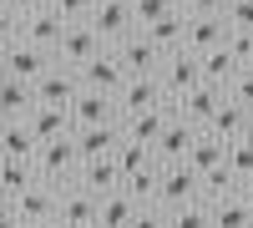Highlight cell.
Wrapping results in <instances>:
<instances>
[{
	"instance_id": "obj_1",
	"label": "cell",
	"mask_w": 253,
	"mask_h": 228,
	"mask_svg": "<svg viewBox=\"0 0 253 228\" xmlns=\"http://www.w3.org/2000/svg\"><path fill=\"white\" fill-rule=\"evenodd\" d=\"M86 26L101 36V46H107V51H117L122 41L137 36V10L126 5V0H96V10L86 15Z\"/></svg>"
},
{
	"instance_id": "obj_2",
	"label": "cell",
	"mask_w": 253,
	"mask_h": 228,
	"mask_svg": "<svg viewBox=\"0 0 253 228\" xmlns=\"http://www.w3.org/2000/svg\"><path fill=\"white\" fill-rule=\"evenodd\" d=\"M203 173L193 162H172V168H162V193H157V208L162 213H177L187 203H203Z\"/></svg>"
},
{
	"instance_id": "obj_3",
	"label": "cell",
	"mask_w": 253,
	"mask_h": 228,
	"mask_svg": "<svg viewBox=\"0 0 253 228\" xmlns=\"http://www.w3.org/2000/svg\"><path fill=\"white\" fill-rule=\"evenodd\" d=\"M61 36H66V20H61L56 10H41V15H26V20L5 15V41H26V46H41V51L56 56Z\"/></svg>"
},
{
	"instance_id": "obj_4",
	"label": "cell",
	"mask_w": 253,
	"mask_h": 228,
	"mask_svg": "<svg viewBox=\"0 0 253 228\" xmlns=\"http://www.w3.org/2000/svg\"><path fill=\"white\" fill-rule=\"evenodd\" d=\"M56 71V56L41 51V46H26V41H5V76L15 81H31V87H41Z\"/></svg>"
},
{
	"instance_id": "obj_5",
	"label": "cell",
	"mask_w": 253,
	"mask_h": 228,
	"mask_svg": "<svg viewBox=\"0 0 253 228\" xmlns=\"http://www.w3.org/2000/svg\"><path fill=\"white\" fill-rule=\"evenodd\" d=\"M36 168L46 182H56V188H66V182L81 178V152H76V137H61V142H46L36 157Z\"/></svg>"
},
{
	"instance_id": "obj_6",
	"label": "cell",
	"mask_w": 253,
	"mask_h": 228,
	"mask_svg": "<svg viewBox=\"0 0 253 228\" xmlns=\"http://www.w3.org/2000/svg\"><path fill=\"white\" fill-rule=\"evenodd\" d=\"M132 81V71L122 66V56L117 51H101V56H91L86 66H81V87L86 91H107V96H122V87Z\"/></svg>"
},
{
	"instance_id": "obj_7",
	"label": "cell",
	"mask_w": 253,
	"mask_h": 228,
	"mask_svg": "<svg viewBox=\"0 0 253 228\" xmlns=\"http://www.w3.org/2000/svg\"><path fill=\"white\" fill-rule=\"evenodd\" d=\"M96 218H101V198H96L91 188H81V182H66V188H61V213H56V223H61V228H96Z\"/></svg>"
},
{
	"instance_id": "obj_8",
	"label": "cell",
	"mask_w": 253,
	"mask_h": 228,
	"mask_svg": "<svg viewBox=\"0 0 253 228\" xmlns=\"http://www.w3.org/2000/svg\"><path fill=\"white\" fill-rule=\"evenodd\" d=\"M117 56H122V66L132 71V76H162V66H167V51H162L147 31H137L132 41H122Z\"/></svg>"
},
{
	"instance_id": "obj_9",
	"label": "cell",
	"mask_w": 253,
	"mask_h": 228,
	"mask_svg": "<svg viewBox=\"0 0 253 228\" xmlns=\"http://www.w3.org/2000/svg\"><path fill=\"white\" fill-rule=\"evenodd\" d=\"M5 208H15L31 228H46V223H56V213H61V188H56V182H36L31 193H20L15 203H5Z\"/></svg>"
},
{
	"instance_id": "obj_10",
	"label": "cell",
	"mask_w": 253,
	"mask_h": 228,
	"mask_svg": "<svg viewBox=\"0 0 253 228\" xmlns=\"http://www.w3.org/2000/svg\"><path fill=\"white\" fill-rule=\"evenodd\" d=\"M122 117H137V112H157V107H172V96H167L162 76H132L122 87Z\"/></svg>"
},
{
	"instance_id": "obj_11",
	"label": "cell",
	"mask_w": 253,
	"mask_h": 228,
	"mask_svg": "<svg viewBox=\"0 0 253 228\" xmlns=\"http://www.w3.org/2000/svg\"><path fill=\"white\" fill-rule=\"evenodd\" d=\"M107 46H101V36L86 26V20H76V26H66V36H61V46H56V61L61 66H71V71H81L91 56H101Z\"/></svg>"
},
{
	"instance_id": "obj_12",
	"label": "cell",
	"mask_w": 253,
	"mask_h": 228,
	"mask_svg": "<svg viewBox=\"0 0 253 228\" xmlns=\"http://www.w3.org/2000/svg\"><path fill=\"white\" fill-rule=\"evenodd\" d=\"M162 87H167L172 101H182L193 87H203V56L198 51H172L167 66H162Z\"/></svg>"
},
{
	"instance_id": "obj_13",
	"label": "cell",
	"mask_w": 253,
	"mask_h": 228,
	"mask_svg": "<svg viewBox=\"0 0 253 228\" xmlns=\"http://www.w3.org/2000/svg\"><path fill=\"white\" fill-rule=\"evenodd\" d=\"M223 101H228V91H218V87H208V81H203V87H193L182 101H172V107H177V117H182V122H193L198 132H208V122L218 117Z\"/></svg>"
},
{
	"instance_id": "obj_14",
	"label": "cell",
	"mask_w": 253,
	"mask_h": 228,
	"mask_svg": "<svg viewBox=\"0 0 253 228\" xmlns=\"http://www.w3.org/2000/svg\"><path fill=\"white\" fill-rule=\"evenodd\" d=\"M36 91H41V107H66V112H71L86 87H81V71H71V66H61V61H56V71L41 81Z\"/></svg>"
},
{
	"instance_id": "obj_15",
	"label": "cell",
	"mask_w": 253,
	"mask_h": 228,
	"mask_svg": "<svg viewBox=\"0 0 253 228\" xmlns=\"http://www.w3.org/2000/svg\"><path fill=\"white\" fill-rule=\"evenodd\" d=\"M228 36H233V26H228V15H187V51H218L228 46Z\"/></svg>"
},
{
	"instance_id": "obj_16",
	"label": "cell",
	"mask_w": 253,
	"mask_h": 228,
	"mask_svg": "<svg viewBox=\"0 0 253 228\" xmlns=\"http://www.w3.org/2000/svg\"><path fill=\"white\" fill-rule=\"evenodd\" d=\"M71 117H76V132L81 127H112V122H122V101L107 96V91H81Z\"/></svg>"
},
{
	"instance_id": "obj_17",
	"label": "cell",
	"mask_w": 253,
	"mask_h": 228,
	"mask_svg": "<svg viewBox=\"0 0 253 228\" xmlns=\"http://www.w3.org/2000/svg\"><path fill=\"white\" fill-rule=\"evenodd\" d=\"M172 107H157V112H137V117H122V132H126V142H142V147H152L157 152V142H162V132L172 127Z\"/></svg>"
},
{
	"instance_id": "obj_18",
	"label": "cell",
	"mask_w": 253,
	"mask_h": 228,
	"mask_svg": "<svg viewBox=\"0 0 253 228\" xmlns=\"http://www.w3.org/2000/svg\"><path fill=\"white\" fill-rule=\"evenodd\" d=\"M177 112V107H172ZM198 127H193V122H182V117H172V127H167L162 132V142H157V162H162V168H172V162H187V157H193V147H198Z\"/></svg>"
},
{
	"instance_id": "obj_19",
	"label": "cell",
	"mask_w": 253,
	"mask_h": 228,
	"mask_svg": "<svg viewBox=\"0 0 253 228\" xmlns=\"http://www.w3.org/2000/svg\"><path fill=\"white\" fill-rule=\"evenodd\" d=\"M122 142H126L122 122H112V127H81L76 132V152H81V162H101V157H117Z\"/></svg>"
},
{
	"instance_id": "obj_20",
	"label": "cell",
	"mask_w": 253,
	"mask_h": 228,
	"mask_svg": "<svg viewBox=\"0 0 253 228\" xmlns=\"http://www.w3.org/2000/svg\"><path fill=\"white\" fill-rule=\"evenodd\" d=\"M208 132H213L218 142H228V147H233V142H243V137L253 132V112H248V107H238V101H223L218 117L208 122Z\"/></svg>"
},
{
	"instance_id": "obj_21",
	"label": "cell",
	"mask_w": 253,
	"mask_h": 228,
	"mask_svg": "<svg viewBox=\"0 0 253 228\" xmlns=\"http://www.w3.org/2000/svg\"><path fill=\"white\" fill-rule=\"evenodd\" d=\"M36 107H41V91L31 87V81L5 76V87H0V112H5V122H26Z\"/></svg>"
},
{
	"instance_id": "obj_22",
	"label": "cell",
	"mask_w": 253,
	"mask_h": 228,
	"mask_svg": "<svg viewBox=\"0 0 253 228\" xmlns=\"http://www.w3.org/2000/svg\"><path fill=\"white\" fill-rule=\"evenodd\" d=\"M243 71H248V66H243V61L228 51V46H218V51H208V56H203V81H208V87H218V91H228Z\"/></svg>"
},
{
	"instance_id": "obj_23",
	"label": "cell",
	"mask_w": 253,
	"mask_h": 228,
	"mask_svg": "<svg viewBox=\"0 0 253 228\" xmlns=\"http://www.w3.org/2000/svg\"><path fill=\"white\" fill-rule=\"evenodd\" d=\"M26 122L36 127V137H41V142H61V137H76V117H71L66 107H36Z\"/></svg>"
},
{
	"instance_id": "obj_24",
	"label": "cell",
	"mask_w": 253,
	"mask_h": 228,
	"mask_svg": "<svg viewBox=\"0 0 253 228\" xmlns=\"http://www.w3.org/2000/svg\"><path fill=\"white\" fill-rule=\"evenodd\" d=\"M81 188H91L96 198H107V193H122V168H117V157H101V162H81Z\"/></svg>"
},
{
	"instance_id": "obj_25",
	"label": "cell",
	"mask_w": 253,
	"mask_h": 228,
	"mask_svg": "<svg viewBox=\"0 0 253 228\" xmlns=\"http://www.w3.org/2000/svg\"><path fill=\"white\" fill-rule=\"evenodd\" d=\"M41 147H46V142L36 137L31 122H5V157H10V162H36Z\"/></svg>"
},
{
	"instance_id": "obj_26",
	"label": "cell",
	"mask_w": 253,
	"mask_h": 228,
	"mask_svg": "<svg viewBox=\"0 0 253 228\" xmlns=\"http://www.w3.org/2000/svg\"><path fill=\"white\" fill-rule=\"evenodd\" d=\"M213 228H253V198L248 193L213 198Z\"/></svg>"
},
{
	"instance_id": "obj_27",
	"label": "cell",
	"mask_w": 253,
	"mask_h": 228,
	"mask_svg": "<svg viewBox=\"0 0 253 228\" xmlns=\"http://www.w3.org/2000/svg\"><path fill=\"white\" fill-rule=\"evenodd\" d=\"M36 182H46L36 162H10V157H5V168H0V188H5V203H15L20 193H31Z\"/></svg>"
},
{
	"instance_id": "obj_28",
	"label": "cell",
	"mask_w": 253,
	"mask_h": 228,
	"mask_svg": "<svg viewBox=\"0 0 253 228\" xmlns=\"http://www.w3.org/2000/svg\"><path fill=\"white\" fill-rule=\"evenodd\" d=\"M122 193L132 198L137 208H157V193H162V162H157V168H147V173H137V178H126Z\"/></svg>"
},
{
	"instance_id": "obj_29",
	"label": "cell",
	"mask_w": 253,
	"mask_h": 228,
	"mask_svg": "<svg viewBox=\"0 0 253 228\" xmlns=\"http://www.w3.org/2000/svg\"><path fill=\"white\" fill-rule=\"evenodd\" d=\"M147 36L157 41V46L172 56V51H187V15L182 10H172L167 20H157V26H147Z\"/></svg>"
},
{
	"instance_id": "obj_30",
	"label": "cell",
	"mask_w": 253,
	"mask_h": 228,
	"mask_svg": "<svg viewBox=\"0 0 253 228\" xmlns=\"http://www.w3.org/2000/svg\"><path fill=\"white\" fill-rule=\"evenodd\" d=\"M142 208L126 193H107L101 198V218H96V228H132V218H137Z\"/></svg>"
},
{
	"instance_id": "obj_31",
	"label": "cell",
	"mask_w": 253,
	"mask_h": 228,
	"mask_svg": "<svg viewBox=\"0 0 253 228\" xmlns=\"http://www.w3.org/2000/svg\"><path fill=\"white\" fill-rule=\"evenodd\" d=\"M187 162H193V168L208 178V173H213V168H223V162H228V142H218L213 132H203L198 137V147H193V157H187Z\"/></svg>"
},
{
	"instance_id": "obj_32",
	"label": "cell",
	"mask_w": 253,
	"mask_h": 228,
	"mask_svg": "<svg viewBox=\"0 0 253 228\" xmlns=\"http://www.w3.org/2000/svg\"><path fill=\"white\" fill-rule=\"evenodd\" d=\"M117 168H122V178H137L147 168H157V152L142 147V142H122V147H117Z\"/></svg>"
},
{
	"instance_id": "obj_33",
	"label": "cell",
	"mask_w": 253,
	"mask_h": 228,
	"mask_svg": "<svg viewBox=\"0 0 253 228\" xmlns=\"http://www.w3.org/2000/svg\"><path fill=\"white\" fill-rule=\"evenodd\" d=\"M203 193H208V203H213V198H233V193H243V178L223 162V168H213L203 178Z\"/></svg>"
},
{
	"instance_id": "obj_34",
	"label": "cell",
	"mask_w": 253,
	"mask_h": 228,
	"mask_svg": "<svg viewBox=\"0 0 253 228\" xmlns=\"http://www.w3.org/2000/svg\"><path fill=\"white\" fill-rule=\"evenodd\" d=\"M167 228H213V203H187V208L167 213Z\"/></svg>"
},
{
	"instance_id": "obj_35",
	"label": "cell",
	"mask_w": 253,
	"mask_h": 228,
	"mask_svg": "<svg viewBox=\"0 0 253 228\" xmlns=\"http://www.w3.org/2000/svg\"><path fill=\"white\" fill-rule=\"evenodd\" d=\"M137 31H147V26H157V20H167V15H172V10H182L177 5V0H137Z\"/></svg>"
},
{
	"instance_id": "obj_36",
	"label": "cell",
	"mask_w": 253,
	"mask_h": 228,
	"mask_svg": "<svg viewBox=\"0 0 253 228\" xmlns=\"http://www.w3.org/2000/svg\"><path fill=\"white\" fill-rule=\"evenodd\" d=\"M228 168H233V173H238L243 182L253 178V142H248V137H243V142H233V147H228Z\"/></svg>"
},
{
	"instance_id": "obj_37",
	"label": "cell",
	"mask_w": 253,
	"mask_h": 228,
	"mask_svg": "<svg viewBox=\"0 0 253 228\" xmlns=\"http://www.w3.org/2000/svg\"><path fill=\"white\" fill-rule=\"evenodd\" d=\"M51 10L66 20V26H76V20H86V15L96 10V0H51Z\"/></svg>"
},
{
	"instance_id": "obj_38",
	"label": "cell",
	"mask_w": 253,
	"mask_h": 228,
	"mask_svg": "<svg viewBox=\"0 0 253 228\" xmlns=\"http://www.w3.org/2000/svg\"><path fill=\"white\" fill-rule=\"evenodd\" d=\"M182 15H228V5L233 0H177Z\"/></svg>"
},
{
	"instance_id": "obj_39",
	"label": "cell",
	"mask_w": 253,
	"mask_h": 228,
	"mask_svg": "<svg viewBox=\"0 0 253 228\" xmlns=\"http://www.w3.org/2000/svg\"><path fill=\"white\" fill-rule=\"evenodd\" d=\"M228 101H238V107H248V112H253V66L233 81V87H228Z\"/></svg>"
},
{
	"instance_id": "obj_40",
	"label": "cell",
	"mask_w": 253,
	"mask_h": 228,
	"mask_svg": "<svg viewBox=\"0 0 253 228\" xmlns=\"http://www.w3.org/2000/svg\"><path fill=\"white\" fill-rule=\"evenodd\" d=\"M41 10H51V0H5L10 20H26V15H41Z\"/></svg>"
},
{
	"instance_id": "obj_41",
	"label": "cell",
	"mask_w": 253,
	"mask_h": 228,
	"mask_svg": "<svg viewBox=\"0 0 253 228\" xmlns=\"http://www.w3.org/2000/svg\"><path fill=\"white\" fill-rule=\"evenodd\" d=\"M228 26L233 31H253V0H233V5H228Z\"/></svg>"
},
{
	"instance_id": "obj_42",
	"label": "cell",
	"mask_w": 253,
	"mask_h": 228,
	"mask_svg": "<svg viewBox=\"0 0 253 228\" xmlns=\"http://www.w3.org/2000/svg\"><path fill=\"white\" fill-rule=\"evenodd\" d=\"M228 51H233L243 66H253V31H233L228 36Z\"/></svg>"
},
{
	"instance_id": "obj_43",
	"label": "cell",
	"mask_w": 253,
	"mask_h": 228,
	"mask_svg": "<svg viewBox=\"0 0 253 228\" xmlns=\"http://www.w3.org/2000/svg\"><path fill=\"white\" fill-rule=\"evenodd\" d=\"M132 228H167V213H162V208H142V213L132 218Z\"/></svg>"
},
{
	"instance_id": "obj_44",
	"label": "cell",
	"mask_w": 253,
	"mask_h": 228,
	"mask_svg": "<svg viewBox=\"0 0 253 228\" xmlns=\"http://www.w3.org/2000/svg\"><path fill=\"white\" fill-rule=\"evenodd\" d=\"M0 228H31V223H26V218H20L15 208H5V213H0Z\"/></svg>"
},
{
	"instance_id": "obj_45",
	"label": "cell",
	"mask_w": 253,
	"mask_h": 228,
	"mask_svg": "<svg viewBox=\"0 0 253 228\" xmlns=\"http://www.w3.org/2000/svg\"><path fill=\"white\" fill-rule=\"evenodd\" d=\"M243 193H248V198H253V178H248V182H243Z\"/></svg>"
},
{
	"instance_id": "obj_46",
	"label": "cell",
	"mask_w": 253,
	"mask_h": 228,
	"mask_svg": "<svg viewBox=\"0 0 253 228\" xmlns=\"http://www.w3.org/2000/svg\"><path fill=\"white\" fill-rule=\"evenodd\" d=\"M46 228H61V223H46Z\"/></svg>"
},
{
	"instance_id": "obj_47",
	"label": "cell",
	"mask_w": 253,
	"mask_h": 228,
	"mask_svg": "<svg viewBox=\"0 0 253 228\" xmlns=\"http://www.w3.org/2000/svg\"><path fill=\"white\" fill-rule=\"evenodd\" d=\"M126 5H137V0H126Z\"/></svg>"
},
{
	"instance_id": "obj_48",
	"label": "cell",
	"mask_w": 253,
	"mask_h": 228,
	"mask_svg": "<svg viewBox=\"0 0 253 228\" xmlns=\"http://www.w3.org/2000/svg\"><path fill=\"white\" fill-rule=\"evenodd\" d=\"M248 142H253V132H248Z\"/></svg>"
}]
</instances>
